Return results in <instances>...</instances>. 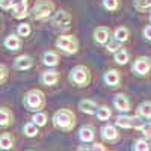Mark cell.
I'll return each instance as SVG.
<instances>
[{"label":"cell","mask_w":151,"mask_h":151,"mask_svg":"<svg viewBox=\"0 0 151 151\" xmlns=\"http://www.w3.org/2000/svg\"><path fill=\"white\" fill-rule=\"evenodd\" d=\"M144 121L139 116H118L116 118V125L122 129H141Z\"/></svg>","instance_id":"52a82bcc"},{"label":"cell","mask_w":151,"mask_h":151,"mask_svg":"<svg viewBox=\"0 0 151 151\" xmlns=\"http://www.w3.org/2000/svg\"><path fill=\"white\" fill-rule=\"evenodd\" d=\"M12 145H14V139H12V136L9 133H3L0 134V148L8 151L12 148Z\"/></svg>","instance_id":"7402d4cb"},{"label":"cell","mask_w":151,"mask_h":151,"mask_svg":"<svg viewBox=\"0 0 151 151\" xmlns=\"http://www.w3.org/2000/svg\"><path fill=\"white\" fill-rule=\"evenodd\" d=\"M133 5L136 11L144 12V11L151 9V0H133Z\"/></svg>","instance_id":"4316f807"},{"label":"cell","mask_w":151,"mask_h":151,"mask_svg":"<svg viewBox=\"0 0 151 151\" xmlns=\"http://www.w3.org/2000/svg\"><path fill=\"white\" fill-rule=\"evenodd\" d=\"M103 6H104V9H107V11H115V9L118 8V0H104Z\"/></svg>","instance_id":"e575fe53"},{"label":"cell","mask_w":151,"mask_h":151,"mask_svg":"<svg viewBox=\"0 0 151 151\" xmlns=\"http://www.w3.org/2000/svg\"><path fill=\"white\" fill-rule=\"evenodd\" d=\"M139 130L142 132V134H144L145 139H151V122H150V121H148V122H144L142 127H141Z\"/></svg>","instance_id":"1f68e13d"},{"label":"cell","mask_w":151,"mask_h":151,"mask_svg":"<svg viewBox=\"0 0 151 151\" xmlns=\"http://www.w3.org/2000/svg\"><path fill=\"white\" fill-rule=\"evenodd\" d=\"M77 151H89V150H88V148H85V147H80Z\"/></svg>","instance_id":"74e56055"},{"label":"cell","mask_w":151,"mask_h":151,"mask_svg":"<svg viewBox=\"0 0 151 151\" xmlns=\"http://www.w3.org/2000/svg\"><path fill=\"white\" fill-rule=\"evenodd\" d=\"M42 62L47 67H55L59 64V56L55 52H45L42 55Z\"/></svg>","instance_id":"44dd1931"},{"label":"cell","mask_w":151,"mask_h":151,"mask_svg":"<svg viewBox=\"0 0 151 151\" xmlns=\"http://www.w3.org/2000/svg\"><path fill=\"white\" fill-rule=\"evenodd\" d=\"M109 36H110V30L107 27H97L94 30V40L100 45H104L106 42H109Z\"/></svg>","instance_id":"8fae6325"},{"label":"cell","mask_w":151,"mask_h":151,"mask_svg":"<svg viewBox=\"0 0 151 151\" xmlns=\"http://www.w3.org/2000/svg\"><path fill=\"white\" fill-rule=\"evenodd\" d=\"M79 137L82 142H91L94 139V129L89 127V125H85L79 132Z\"/></svg>","instance_id":"ffe728a7"},{"label":"cell","mask_w":151,"mask_h":151,"mask_svg":"<svg viewBox=\"0 0 151 151\" xmlns=\"http://www.w3.org/2000/svg\"><path fill=\"white\" fill-rule=\"evenodd\" d=\"M71 26V14L67 11H56L53 17H52V27L59 30V32H65Z\"/></svg>","instance_id":"8992f818"},{"label":"cell","mask_w":151,"mask_h":151,"mask_svg":"<svg viewBox=\"0 0 151 151\" xmlns=\"http://www.w3.org/2000/svg\"><path fill=\"white\" fill-rule=\"evenodd\" d=\"M32 122L36 125V127H44V125L47 124V115L44 112H36L33 118H32Z\"/></svg>","instance_id":"cb8c5ba5"},{"label":"cell","mask_w":151,"mask_h":151,"mask_svg":"<svg viewBox=\"0 0 151 151\" xmlns=\"http://www.w3.org/2000/svg\"><path fill=\"white\" fill-rule=\"evenodd\" d=\"M150 21H151V14H150Z\"/></svg>","instance_id":"f35d334b"},{"label":"cell","mask_w":151,"mask_h":151,"mask_svg":"<svg viewBox=\"0 0 151 151\" xmlns=\"http://www.w3.org/2000/svg\"><path fill=\"white\" fill-rule=\"evenodd\" d=\"M121 82V76H119V71L116 70H109L106 74H104V83L107 86H118Z\"/></svg>","instance_id":"2e32d148"},{"label":"cell","mask_w":151,"mask_h":151,"mask_svg":"<svg viewBox=\"0 0 151 151\" xmlns=\"http://www.w3.org/2000/svg\"><path fill=\"white\" fill-rule=\"evenodd\" d=\"M133 151H150V145L147 141L144 139H139V141H136L134 145H133Z\"/></svg>","instance_id":"f1b7e54d"},{"label":"cell","mask_w":151,"mask_h":151,"mask_svg":"<svg viewBox=\"0 0 151 151\" xmlns=\"http://www.w3.org/2000/svg\"><path fill=\"white\" fill-rule=\"evenodd\" d=\"M122 47H121V42H118L116 40H113V41H110V42H107V50L110 53H113L115 55L116 52H119Z\"/></svg>","instance_id":"4dcf8cb0"},{"label":"cell","mask_w":151,"mask_h":151,"mask_svg":"<svg viewBox=\"0 0 151 151\" xmlns=\"http://www.w3.org/2000/svg\"><path fill=\"white\" fill-rule=\"evenodd\" d=\"M79 109L85 113H88V115H92V113L97 112L98 106L97 103L94 101V100H89V98H85V100H80L79 101Z\"/></svg>","instance_id":"9a60e30c"},{"label":"cell","mask_w":151,"mask_h":151,"mask_svg":"<svg viewBox=\"0 0 151 151\" xmlns=\"http://www.w3.org/2000/svg\"><path fill=\"white\" fill-rule=\"evenodd\" d=\"M53 124L62 132H70L76 125V115L70 109H59L53 115Z\"/></svg>","instance_id":"7a4b0ae2"},{"label":"cell","mask_w":151,"mask_h":151,"mask_svg":"<svg viewBox=\"0 0 151 151\" xmlns=\"http://www.w3.org/2000/svg\"><path fill=\"white\" fill-rule=\"evenodd\" d=\"M5 47L8 50H11V52H15V50H18L21 47V40L18 35H9L5 38Z\"/></svg>","instance_id":"e0dca14e"},{"label":"cell","mask_w":151,"mask_h":151,"mask_svg":"<svg viewBox=\"0 0 151 151\" xmlns=\"http://www.w3.org/2000/svg\"><path fill=\"white\" fill-rule=\"evenodd\" d=\"M70 80L77 86H88L91 83V71L86 65H77L70 73Z\"/></svg>","instance_id":"277c9868"},{"label":"cell","mask_w":151,"mask_h":151,"mask_svg":"<svg viewBox=\"0 0 151 151\" xmlns=\"http://www.w3.org/2000/svg\"><path fill=\"white\" fill-rule=\"evenodd\" d=\"M55 3L52 0H36V3L32 8L30 17L35 21H44L55 14Z\"/></svg>","instance_id":"6da1fadb"},{"label":"cell","mask_w":151,"mask_h":151,"mask_svg":"<svg viewBox=\"0 0 151 151\" xmlns=\"http://www.w3.org/2000/svg\"><path fill=\"white\" fill-rule=\"evenodd\" d=\"M92 151H106V148L101 144H95V145H92Z\"/></svg>","instance_id":"8d00e7d4"},{"label":"cell","mask_w":151,"mask_h":151,"mask_svg":"<svg viewBox=\"0 0 151 151\" xmlns=\"http://www.w3.org/2000/svg\"><path fill=\"white\" fill-rule=\"evenodd\" d=\"M137 116L151 119V101H144L139 104V107H137Z\"/></svg>","instance_id":"d6986e66"},{"label":"cell","mask_w":151,"mask_h":151,"mask_svg":"<svg viewBox=\"0 0 151 151\" xmlns=\"http://www.w3.org/2000/svg\"><path fill=\"white\" fill-rule=\"evenodd\" d=\"M95 115H97V118H98L100 121H107V119L110 118L112 113H110V109H109V107L101 106V107H98V109H97Z\"/></svg>","instance_id":"484cf974"},{"label":"cell","mask_w":151,"mask_h":151,"mask_svg":"<svg viewBox=\"0 0 151 151\" xmlns=\"http://www.w3.org/2000/svg\"><path fill=\"white\" fill-rule=\"evenodd\" d=\"M101 137L106 141V142H116L118 141V137H119V134H118V132H116V129L113 127V125H104V127H101Z\"/></svg>","instance_id":"30bf717a"},{"label":"cell","mask_w":151,"mask_h":151,"mask_svg":"<svg viewBox=\"0 0 151 151\" xmlns=\"http://www.w3.org/2000/svg\"><path fill=\"white\" fill-rule=\"evenodd\" d=\"M18 0H0V8L3 11H8V9H12L15 6V3Z\"/></svg>","instance_id":"836d02e7"},{"label":"cell","mask_w":151,"mask_h":151,"mask_svg":"<svg viewBox=\"0 0 151 151\" xmlns=\"http://www.w3.org/2000/svg\"><path fill=\"white\" fill-rule=\"evenodd\" d=\"M40 80H41V83H44L47 86H52V85H55L59 80V73L55 71V70H47V71H44L41 74Z\"/></svg>","instance_id":"5bb4252c"},{"label":"cell","mask_w":151,"mask_h":151,"mask_svg":"<svg viewBox=\"0 0 151 151\" xmlns=\"http://www.w3.org/2000/svg\"><path fill=\"white\" fill-rule=\"evenodd\" d=\"M17 33H18V36H23V38L29 36V35H30V26H29L27 23L20 24V26L17 27Z\"/></svg>","instance_id":"f546056e"},{"label":"cell","mask_w":151,"mask_h":151,"mask_svg":"<svg viewBox=\"0 0 151 151\" xmlns=\"http://www.w3.org/2000/svg\"><path fill=\"white\" fill-rule=\"evenodd\" d=\"M144 36H145V40L151 41V26H147L144 29Z\"/></svg>","instance_id":"d590c367"},{"label":"cell","mask_w":151,"mask_h":151,"mask_svg":"<svg viewBox=\"0 0 151 151\" xmlns=\"http://www.w3.org/2000/svg\"><path fill=\"white\" fill-rule=\"evenodd\" d=\"M129 30L127 29H125V27H118V29H115V38H113V40H116L118 42H125V41H127L129 40Z\"/></svg>","instance_id":"603a6c76"},{"label":"cell","mask_w":151,"mask_h":151,"mask_svg":"<svg viewBox=\"0 0 151 151\" xmlns=\"http://www.w3.org/2000/svg\"><path fill=\"white\" fill-rule=\"evenodd\" d=\"M151 70V59L148 56H141L134 60L133 64V71L139 76H147Z\"/></svg>","instance_id":"ba28073f"},{"label":"cell","mask_w":151,"mask_h":151,"mask_svg":"<svg viewBox=\"0 0 151 151\" xmlns=\"http://www.w3.org/2000/svg\"><path fill=\"white\" fill-rule=\"evenodd\" d=\"M14 115L8 107H0V127H8L12 124Z\"/></svg>","instance_id":"ac0fdd59"},{"label":"cell","mask_w":151,"mask_h":151,"mask_svg":"<svg viewBox=\"0 0 151 151\" xmlns=\"http://www.w3.org/2000/svg\"><path fill=\"white\" fill-rule=\"evenodd\" d=\"M56 47L67 55H74L79 50V41L73 35H62L56 40Z\"/></svg>","instance_id":"5b68a950"},{"label":"cell","mask_w":151,"mask_h":151,"mask_svg":"<svg viewBox=\"0 0 151 151\" xmlns=\"http://www.w3.org/2000/svg\"><path fill=\"white\" fill-rule=\"evenodd\" d=\"M23 132H24V134H26L27 137H35L38 134V127L33 122H27V124H24Z\"/></svg>","instance_id":"83f0119b"},{"label":"cell","mask_w":151,"mask_h":151,"mask_svg":"<svg viewBox=\"0 0 151 151\" xmlns=\"http://www.w3.org/2000/svg\"><path fill=\"white\" fill-rule=\"evenodd\" d=\"M113 106H115L119 112H127V110H130V101H129L127 95H124V94L115 95V98H113Z\"/></svg>","instance_id":"7c38bea8"},{"label":"cell","mask_w":151,"mask_h":151,"mask_svg":"<svg viewBox=\"0 0 151 151\" xmlns=\"http://www.w3.org/2000/svg\"><path fill=\"white\" fill-rule=\"evenodd\" d=\"M8 76H9L8 67L5 64H0V85H3L8 80Z\"/></svg>","instance_id":"d6a6232c"},{"label":"cell","mask_w":151,"mask_h":151,"mask_svg":"<svg viewBox=\"0 0 151 151\" xmlns=\"http://www.w3.org/2000/svg\"><path fill=\"white\" fill-rule=\"evenodd\" d=\"M32 65H33V60H32V58L27 56V55L18 56V58L14 60V68H15V70L24 71V70H29Z\"/></svg>","instance_id":"4fadbf2b"},{"label":"cell","mask_w":151,"mask_h":151,"mask_svg":"<svg viewBox=\"0 0 151 151\" xmlns=\"http://www.w3.org/2000/svg\"><path fill=\"white\" fill-rule=\"evenodd\" d=\"M23 104L30 112H40L45 106V97L44 92L40 89H30L26 92L23 98Z\"/></svg>","instance_id":"3957f363"},{"label":"cell","mask_w":151,"mask_h":151,"mask_svg":"<svg viewBox=\"0 0 151 151\" xmlns=\"http://www.w3.org/2000/svg\"><path fill=\"white\" fill-rule=\"evenodd\" d=\"M113 59H115L116 64L119 65H124V64H127V60H129V53L125 52L124 48H121L119 52H116L115 55H113Z\"/></svg>","instance_id":"d4e9b609"},{"label":"cell","mask_w":151,"mask_h":151,"mask_svg":"<svg viewBox=\"0 0 151 151\" xmlns=\"http://www.w3.org/2000/svg\"><path fill=\"white\" fill-rule=\"evenodd\" d=\"M12 15L17 20H23L29 15V11H27V2L26 0H18L15 3V6L12 8Z\"/></svg>","instance_id":"9c48e42d"}]
</instances>
